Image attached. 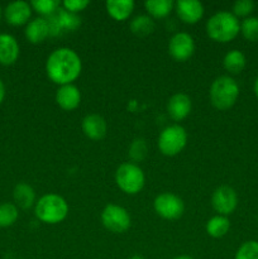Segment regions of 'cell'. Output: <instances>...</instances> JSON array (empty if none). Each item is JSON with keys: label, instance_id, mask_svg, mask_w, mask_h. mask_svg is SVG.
<instances>
[{"label": "cell", "instance_id": "obj_1", "mask_svg": "<svg viewBox=\"0 0 258 259\" xmlns=\"http://www.w3.org/2000/svg\"><path fill=\"white\" fill-rule=\"evenodd\" d=\"M82 71V62L77 53L68 47H61L51 52L46 61L48 78L57 85H70L77 80Z\"/></svg>", "mask_w": 258, "mask_h": 259}, {"label": "cell", "instance_id": "obj_2", "mask_svg": "<svg viewBox=\"0 0 258 259\" xmlns=\"http://www.w3.org/2000/svg\"><path fill=\"white\" fill-rule=\"evenodd\" d=\"M206 33L215 42L228 43L240 33V22L233 13L218 12L206 22Z\"/></svg>", "mask_w": 258, "mask_h": 259}, {"label": "cell", "instance_id": "obj_3", "mask_svg": "<svg viewBox=\"0 0 258 259\" xmlns=\"http://www.w3.org/2000/svg\"><path fill=\"white\" fill-rule=\"evenodd\" d=\"M34 215L45 224H58L67 218L68 204L62 196L57 194L43 195L35 202Z\"/></svg>", "mask_w": 258, "mask_h": 259}, {"label": "cell", "instance_id": "obj_4", "mask_svg": "<svg viewBox=\"0 0 258 259\" xmlns=\"http://www.w3.org/2000/svg\"><path fill=\"white\" fill-rule=\"evenodd\" d=\"M209 98L210 103L218 110H228L239 98V85L230 76H219L210 86Z\"/></svg>", "mask_w": 258, "mask_h": 259}, {"label": "cell", "instance_id": "obj_5", "mask_svg": "<svg viewBox=\"0 0 258 259\" xmlns=\"http://www.w3.org/2000/svg\"><path fill=\"white\" fill-rule=\"evenodd\" d=\"M116 186L128 195H137L146 184V177L141 167L132 162L120 164L115 171Z\"/></svg>", "mask_w": 258, "mask_h": 259}, {"label": "cell", "instance_id": "obj_6", "mask_svg": "<svg viewBox=\"0 0 258 259\" xmlns=\"http://www.w3.org/2000/svg\"><path fill=\"white\" fill-rule=\"evenodd\" d=\"M187 143V133L184 126L179 124L166 126L161 132L157 141L159 152L167 157H174L182 152V149L186 147Z\"/></svg>", "mask_w": 258, "mask_h": 259}, {"label": "cell", "instance_id": "obj_7", "mask_svg": "<svg viewBox=\"0 0 258 259\" xmlns=\"http://www.w3.org/2000/svg\"><path fill=\"white\" fill-rule=\"evenodd\" d=\"M101 223L111 233L120 234L131 228V215L128 210L116 204H109L101 211Z\"/></svg>", "mask_w": 258, "mask_h": 259}, {"label": "cell", "instance_id": "obj_8", "mask_svg": "<svg viewBox=\"0 0 258 259\" xmlns=\"http://www.w3.org/2000/svg\"><path fill=\"white\" fill-rule=\"evenodd\" d=\"M153 209L161 218L166 220H176L182 217L185 211L184 201L177 195L171 192L159 194L153 201Z\"/></svg>", "mask_w": 258, "mask_h": 259}, {"label": "cell", "instance_id": "obj_9", "mask_svg": "<svg viewBox=\"0 0 258 259\" xmlns=\"http://www.w3.org/2000/svg\"><path fill=\"white\" fill-rule=\"evenodd\" d=\"M212 209L218 212V215L228 217L232 214L238 205V195L233 187L219 186L214 190L211 196Z\"/></svg>", "mask_w": 258, "mask_h": 259}, {"label": "cell", "instance_id": "obj_10", "mask_svg": "<svg viewBox=\"0 0 258 259\" xmlns=\"http://www.w3.org/2000/svg\"><path fill=\"white\" fill-rule=\"evenodd\" d=\"M195 52L194 38L186 32H179L171 37L168 42V53L174 60L185 62Z\"/></svg>", "mask_w": 258, "mask_h": 259}, {"label": "cell", "instance_id": "obj_11", "mask_svg": "<svg viewBox=\"0 0 258 259\" xmlns=\"http://www.w3.org/2000/svg\"><path fill=\"white\" fill-rule=\"evenodd\" d=\"M4 18L8 24L13 27H20V25L28 24V20L32 15V7L27 2L23 0H15L9 3L4 9Z\"/></svg>", "mask_w": 258, "mask_h": 259}, {"label": "cell", "instance_id": "obj_12", "mask_svg": "<svg viewBox=\"0 0 258 259\" xmlns=\"http://www.w3.org/2000/svg\"><path fill=\"white\" fill-rule=\"evenodd\" d=\"M175 10L180 19L186 24H195L204 15V5L197 0H177Z\"/></svg>", "mask_w": 258, "mask_h": 259}, {"label": "cell", "instance_id": "obj_13", "mask_svg": "<svg viewBox=\"0 0 258 259\" xmlns=\"http://www.w3.org/2000/svg\"><path fill=\"white\" fill-rule=\"evenodd\" d=\"M192 103L189 95L184 93H177L172 95L167 101V113L174 120H184L191 113Z\"/></svg>", "mask_w": 258, "mask_h": 259}, {"label": "cell", "instance_id": "obj_14", "mask_svg": "<svg viewBox=\"0 0 258 259\" xmlns=\"http://www.w3.org/2000/svg\"><path fill=\"white\" fill-rule=\"evenodd\" d=\"M83 134L91 141H100L106 136L108 124L106 120L99 114H89L82 119L81 123Z\"/></svg>", "mask_w": 258, "mask_h": 259}, {"label": "cell", "instance_id": "obj_15", "mask_svg": "<svg viewBox=\"0 0 258 259\" xmlns=\"http://www.w3.org/2000/svg\"><path fill=\"white\" fill-rule=\"evenodd\" d=\"M56 103L62 110L66 111L75 110L76 108H78L81 103V93L77 86L73 83L60 86L56 93Z\"/></svg>", "mask_w": 258, "mask_h": 259}, {"label": "cell", "instance_id": "obj_16", "mask_svg": "<svg viewBox=\"0 0 258 259\" xmlns=\"http://www.w3.org/2000/svg\"><path fill=\"white\" fill-rule=\"evenodd\" d=\"M19 43L8 33L0 34V65L12 66L14 65L19 57Z\"/></svg>", "mask_w": 258, "mask_h": 259}, {"label": "cell", "instance_id": "obj_17", "mask_svg": "<svg viewBox=\"0 0 258 259\" xmlns=\"http://www.w3.org/2000/svg\"><path fill=\"white\" fill-rule=\"evenodd\" d=\"M24 34L25 38L30 43H33V45L42 43L50 35V28H48L47 19L38 17L29 20L24 29Z\"/></svg>", "mask_w": 258, "mask_h": 259}, {"label": "cell", "instance_id": "obj_18", "mask_svg": "<svg viewBox=\"0 0 258 259\" xmlns=\"http://www.w3.org/2000/svg\"><path fill=\"white\" fill-rule=\"evenodd\" d=\"M134 7H136V4H134L133 0H108L105 3L108 14L118 22L128 19L133 13Z\"/></svg>", "mask_w": 258, "mask_h": 259}, {"label": "cell", "instance_id": "obj_19", "mask_svg": "<svg viewBox=\"0 0 258 259\" xmlns=\"http://www.w3.org/2000/svg\"><path fill=\"white\" fill-rule=\"evenodd\" d=\"M13 199H14L15 206L27 210L35 204V192L30 185L19 182L15 185L13 190Z\"/></svg>", "mask_w": 258, "mask_h": 259}, {"label": "cell", "instance_id": "obj_20", "mask_svg": "<svg viewBox=\"0 0 258 259\" xmlns=\"http://www.w3.org/2000/svg\"><path fill=\"white\" fill-rule=\"evenodd\" d=\"M245 63H247V60H245L244 53L239 50L229 51L223 60L224 68L232 75H238L242 72L245 67Z\"/></svg>", "mask_w": 258, "mask_h": 259}, {"label": "cell", "instance_id": "obj_21", "mask_svg": "<svg viewBox=\"0 0 258 259\" xmlns=\"http://www.w3.org/2000/svg\"><path fill=\"white\" fill-rule=\"evenodd\" d=\"M129 28L133 34L138 35V37H147L153 33L156 24L149 15H137L136 18L132 19Z\"/></svg>", "mask_w": 258, "mask_h": 259}, {"label": "cell", "instance_id": "obj_22", "mask_svg": "<svg viewBox=\"0 0 258 259\" xmlns=\"http://www.w3.org/2000/svg\"><path fill=\"white\" fill-rule=\"evenodd\" d=\"M230 229V222L228 217L215 215L206 223V233L212 238H223Z\"/></svg>", "mask_w": 258, "mask_h": 259}, {"label": "cell", "instance_id": "obj_23", "mask_svg": "<svg viewBox=\"0 0 258 259\" xmlns=\"http://www.w3.org/2000/svg\"><path fill=\"white\" fill-rule=\"evenodd\" d=\"M144 7L151 18H164L172 12L175 3L172 0H147Z\"/></svg>", "mask_w": 258, "mask_h": 259}, {"label": "cell", "instance_id": "obj_24", "mask_svg": "<svg viewBox=\"0 0 258 259\" xmlns=\"http://www.w3.org/2000/svg\"><path fill=\"white\" fill-rule=\"evenodd\" d=\"M55 17L57 19L62 32L63 30H71V32H73V30H76L81 25L80 18L76 14H73V13L67 12L65 9H58L55 13Z\"/></svg>", "mask_w": 258, "mask_h": 259}, {"label": "cell", "instance_id": "obj_25", "mask_svg": "<svg viewBox=\"0 0 258 259\" xmlns=\"http://www.w3.org/2000/svg\"><path fill=\"white\" fill-rule=\"evenodd\" d=\"M19 212L15 204L4 202L0 204V228H9L18 220Z\"/></svg>", "mask_w": 258, "mask_h": 259}, {"label": "cell", "instance_id": "obj_26", "mask_svg": "<svg viewBox=\"0 0 258 259\" xmlns=\"http://www.w3.org/2000/svg\"><path fill=\"white\" fill-rule=\"evenodd\" d=\"M240 33L249 42H258V17L244 18L240 23Z\"/></svg>", "mask_w": 258, "mask_h": 259}, {"label": "cell", "instance_id": "obj_27", "mask_svg": "<svg viewBox=\"0 0 258 259\" xmlns=\"http://www.w3.org/2000/svg\"><path fill=\"white\" fill-rule=\"evenodd\" d=\"M29 4L34 12L43 15V17H51L60 8V3L57 0H33Z\"/></svg>", "mask_w": 258, "mask_h": 259}, {"label": "cell", "instance_id": "obj_28", "mask_svg": "<svg viewBox=\"0 0 258 259\" xmlns=\"http://www.w3.org/2000/svg\"><path fill=\"white\" fill-rule=\"evenodd\" d=\"M234 259H258V242L248 240L244 242L235 253Z\"/></svg>", "mask_w": 258, "mask_h": 259}, {"label": "cell", "instance_id": "obj_29", "mask_svg": "<svg viewBox=\"0 0 258 259\" xmlns=\"http://www.w3.org/2000/svg\"><path fill=\"white\" fill-rule=\"evenodd\" d=\"M129 154L133 161H142L147 156V143L143 138L134 139L129 147Z\"/></svg>", "mask_w": 258, "mask_h": 259}, {"label": "cell", "instance_id": "obj_30", "mask_svg": "<svg viewBox=\"0 0 258 259\" xmlns=\"http://www.w3.org/2000/svg\"><path fill=\"white\" fill-rule=\"evenodd\" d=\"M253 10H254V3L252 0H237L233 4V14L237 18H248Z\"/></svg>", "mask_w": 258, "mask_h": 259}, {"label": "cell", "instance_id": "obj_31", "mask_svg": "<svg viewBox=\"0 0 258 259\" xmlns=\"http://www.w3.org/2000/svg\"><path fill=\"white\" fill-rule=\"evenodd\" d=\"M62 4L63 9L70 13H73V14H77V13L85 10L89 7V4H90V2L89 0H65Z\"/></svg>", "mask_w": 258, "mask_h": 259}, {"label": "cell", "instance_id": "obj_32", "mask_svg": "<svg viewBox=\"0 0 258 259\" xmlns=\"http://www.w3.org/2000/svg\"><path fill=\"white\" fill-rule=\"evenodd\" d=\"M5 99V85L2 80H0V104L4 101Z\"/></svg>", "mask_w": 258, "mask_h": 259}, {"label": "cell", "instance_id": "obj_33", "mask_svg": "<svg viewBox=\"0 0 258 259\" xmlns=\"http://www.w3.org/2000/svg\"><path fill=\"white\" fill-rule=\"evenodd\" d=\"M253 90H254L255 96H257V99H258V77L255 78V81H254V86H253Z\"/></svg>", "mask_w": 258, "mask_h": 259}, {"label": "cell", "instance_id": "obj_34", "mask_svg": "<svg viewBox=\"0 0 258 259\" xmlns=\"http://www.w3.org/2000/svg\"><path fill=\"white\" fill-rule=\"evenodd\" d=\"M174 259H194V258H192V257H190V255L182 254V255H177V257H175Z\"/></svg>", "mask_w": 258, "mask_h": 259}, {"label": "cell", "instance_id": "obj_35", "mask_svg": "<svg viewBox=\"0 0 258 259\" xmlns=\"http://www.w3.org/2000/svg\"><path fill=\"white\" fill-rule=\"evenodd\" d=\"M129 259H146V258H143L142 257V255H138V254H136V255H133V257H131Z\"/></svg>", "mask_w": 258, "mask_h": 259}, {"label": "cell", "instance_id": "obj_36", "mask_svg": "<svg viewBox=\"0 0 258 259\" xmlns=\"http://www.w3.org/2000/svg\"><path fill=\"white\" fill-rule=\"evenodd\" d=\"M3 13H4V10H3L2 5H0V19H2V17H3Z\"/></svg>", "mask_w": 258, "mask_h": 259}]
</instances>
